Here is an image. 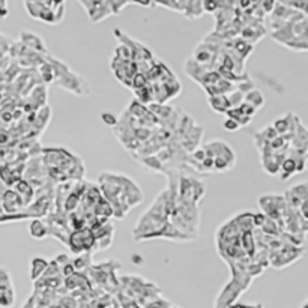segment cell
Here are the masks:
<instances>
[{"instance_id": "obj_1", "label": "cell", "mask_w": 308, "mask_h": 308, "mask_svg": "<svg viewBox=\"0 0 308 308\" xmlns=\"http://www.w3.org/2000/svg\"><path fill=\"white\" fill-rule=\"evenodd\" d=\"M99 184L106 200L112 206L117 218H123L126 212L132 209V206L128 203V200L122 194L134 200L137 204L143 200V193L140 191V188L135 185L134 181L128 179L126 176L115 175V173H104L99 178Z\"/></svg>"}, {"instance_id": "obj_2", "label": "cell", "mask_w": 308, "mask_h": 308, "mask_svg": "<svg viewBox=\"0 0 308 308\" xmlns=\"http://www.w3.org/2000/svg\"><path fill=\"white\" fill-rule=\"evenodd\" d=\"M170 212H172V194L168 188H165L152 203L149 211L145 215H142L139 224L134 229V237L137 241L159 237L164 229L168 226L167 221Z\"/></svg>"}, {"instance_id": "obj_3", "label": "cell", "mask_w": 308, "mask_h": 308, "mask_svg": "<svg viewBox=\"0 0 308 308\" xmlns=\"http://www.w3.org/2000/svg\"><path fill=\"white\" fill-rule=\"evenodd\" d=\"M204 159L201 162L203 168H212L217 172H226L230 170L234 165V154L231 152L230 146L217 140L211 142L206 146H203Z\"/></svg>"}, {"instance_id": "obj_4", "label": "cell", "mask_w": 308, "mask_h": 308, "mask_svg": "<svg viewBox=\"0 0 308 308\" xmlns=\"http://www.w3.org/2000/svg\"><path fill=\"white\" fill-rule=\"evenodd\" d=\"M80 2H81V5L86 6V9L89 12V17L95 23H98L102 18L113 14L110 0H80Z\"/></svg>"}, {"instance_id": "obj_5", "label": "cell", "mask_w": 308, "mask_h": 308, "mask_svg": "<svg viewBox=\"0 0 308 308\" xmlns=\"http://www.w3.org/2000/svg\"><path fill=\"white\" fill-rule=\"evenodd\" d=\"M21 42L26 45V47H29L30 50H41V53H45L47 50H45V47H44V42H42V39L37 37V35H33V33H30V32H21Z\"/></svg>"}, {"instance_id": "obj_6", "label": "cell", "mask_w": 308, "mask_h": 308, "mask_svg": "<svg viewBox=\"0 0 308 308\" xmlns=\"http://www.w3.org/2000/svg\"><path fill=\"white\" fill-rule=\"evenodd\" d=\"M29 233L35 239H44L48 234V227L41 220L35 218V220H32V223L29 226Z\"/></svg>"}, {"instance_id": "obj_7", "label": "cell", "mask_w": 308, "mask_h": 308, "mask_svg": "<svg viewBox=\"0 0 308 308\" xmlns=\"http://www.w3.org/2000/svg\"><path fill=\"white\" fill-rule=\"evenodd\" d=\"M47 266H48V263H47V260H44L42 257H35L33 260H32V270H30V278L35 281V280H38L39 277L42 275V272L47 269Z\"/></svg>"}, {"instance_id": "obj_8", "label": "cell", "mask_w": 308, "mask_h": 308, "mask_svg": "<svg viewBox=\"0 0 308 308\" xmlns=\"http://www.w3.org/2000/svg\"><path fill=\"white\" fill-rule=\"evenodd\" d=\"M11 290H14L11 275L5 268L0 266V292H11Z\"/></svg>"}, {"instance_id": "obj_9", "label": "cell", "mask_w": 308, "mask_h": 308, "mask_svg": "<svg viewBox=\"0 0 308 308\" xmlns=\"http://www.w3.org/2000/svg\"><path fill=\"white\" fill-rule=\"evenodd\" d=\"M245 102H248V104H251L254 109H260L262 106H263V102H265V99H263V96H262V93L259 92V90H251L247 96H245Z\"/></svg>"}, {"instance_id": "obj_10", "label": "cell", "mask_w": 308, "mask_h": 308, "mask_svg": "<svg viewBox=\"0 0 308 308\" xmlns=\"http://www.w3.org/2000/svg\"><path fill=\"white\" fill-rule=\"evenodd\" d=\"M223 126H224V129H227V131H236V129H239L241 125H239L237 120H234V119H231V117H227V119L224 120Z\"/></svg>"}, {"instance_id": "obj_11", "label": "cell", "mask_w": 308, "mask_h": 308, "mask_svg": "<svg viewBox=\"0 0 308 308\" xmlns=\"http://www.w3.org/2000/svg\"><path fill=\"white\" fill-rule=\"evenodd\" d=\"M101 119H102L107 125H112V126H115L116 123H117V117H116L115 115H112V113H109V112L102 113V115H101Z\"/></svg>"}, {"instance_id": "obj_12", "label": "cell", "mask_w": 308, "mask_h": 308, "mask_svg": "<svg viewBox=\"0 0 308 308\" xmlns=\"http://www.w3.org/2000/svg\"><path fill=\"white\" fill-rule=\"evenodd\" d=\"M9 15L8 0H0V20H5Z\"/></svg>"}, {"instance_id": "obj_13", "label": "cell", "mask_w": 308, "mask_h": 308, "mask_svg": "<svg viewBox=\"0 0 308 308\" xmlns=\"http://www.w3.org/2000/svg\"><path fill=\"white\" fill-rule=\"evenodd\" d=\"M283 3H289V2H293V0H281Z\"/></svg>"}, {"instance_id": "obj_14", "label": "cell", "mask_w": 308, "mask_h": 308, "mask_svg": "<svg viewBox=\"0 0 308 308\" xmlns=\"http://www.w3.org/2000/svg\"><path fill=\"white\" fill-rule=\"evenodd\" d=\"M0 99H2V92H0Z\"/></svg>"}, {"instance_id": "obj_15", "label": "cell", "mask_w": 308, "mask_h": 308, "mask_svg": "<svg viewBox=\"0 0 308 308\" xmlns=\"http://www.w3.org/2000/svg\"><path fill=\"white\" fill-rule=\"evenodd\" d=\"M307 167H308V162H307Z\"/></svg>"}]
</instances>
